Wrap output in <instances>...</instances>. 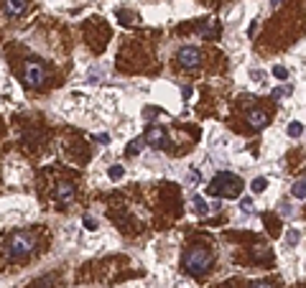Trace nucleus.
Here are the masks:
<instances>
[{
    "instance_id": "obj_19",
    "label": "nucleus",
    "mask_w": 306,
    "mask_h": 288,
    "mask_svg": "<svg viewBox=\"0 0 306 288\" xmlns=\"http://www.w3.org/2000/svg\"><path fill=\"white\" fill-rule=\"evenodd\" d=\"M253 255H255L258 260H265V258H271V250H265V245H258V248L253 250Z\"/></svg>"
},
{
    "instance_id": "obj_6",
    "label": "nucleus",
    "mask_w": 306,
    "mask_h": 288,
    "mask_svg": "<svg viewBox=\"0 0 306 288\" xmlns=\"http://www.w3.org/2000/svg\"><path fill=\"white\" fill-rule=\"evenodd\" d=\"M145 143H148L150 148H156V151H166V148L171 146V140H169V135H166V130H164L161 125H148V130H145Z\"/></svg>"
},
{
    "instance_id": "obj_12",
    "label": "nucleus",
    "mask_w": 306,
    "mask_h": 288,
    "mask_svg": "<svg viewBox=\"0 0 306 288\" xmlns=\"http://www.w3.org/2000/svg\"><path fill=\"white\" fill-rule=\"evenodd\" d=\"M291 196H293V199H306V179H298V181L291 186Z\"/></svg>"
},
{
    "instance_id": "obj_16",
    "label": "nucleus",
    "mask_w": 306,
    "mask_h": 288,
    "mask_svg": "<svg viewBox=\"0 0 306 288\" xmlns=\"http://www.w3.org/2000/svg\"><path fill=\"white\" fill-rule=\"evenodd\" d=\"M107 176H110L112 181H120V179L125 176V169H123V166H110V169H107Z\"/></svg>"
},
{
    "instance_id": "obj_1",
    "label": "nucleus",
    "mask_w": 306,
    "mask_h": 288,
    "mask_svg": "<svg viewBox=\"0 0 306 288\" xmlns=\"http://www.w3.org/2000/svg\"><path fill=\"white\" fill-rule=\"evenodd\" d=\"M245 189V181L238 176V174H230V171H219L209 186H207V194L209 196H217V199H238Z\"/></svg>"
},
{
    "instance_id": "obj_3",
    "label": "nucleus",
    "mask_w": 306,
    "mask_h": 288,
    "mask_svg": "<svg viewBox=\"0 0 306 288\" xmlns=\"http://www.w3.org/2000/svg\"><path fill=\"white\" fill-rule=\"evenodd\" d=\"M36 250V237L31 232H13L6 242V258L8 260H21Z\"/></svg>"
},
{
    "instance_id": "obj_7",
    "label": "nucleus",
    "mask_w": 306,
    "mask_h": 288,
    "mask_svg": "<svg viewBox=\"0 0 306 288\" xmlns=\"http://www.w3.org/2000/svg\"><path fill=\"white\" fill-rule=\"evenodd\" d=\"M74 186L71 184H59L56 189H54V199H56V204H59V209H66L69 204L74 201Z\"/></svg>"
},
{
    "instance_id": "obj_2",
    "label": "nucleus",
    "mask_w": 306,
    "mask_h": 288,
    "mask_svg": "<svg viewBox=\"0 0 306 288\" xmlns=\"http://www.w3.org/2000/svg\"><path fill=\"white\" fill-rule=\"evenodd\" d=\"M212 265V253L204 248V245H194V248H189L181 258V268L184 273L189 275H204Z\"/></svg>"
},
{
    "instance_id": "obj_15",
    "label": "nucleus",
    "mask_w": 306,
    "mask_h": 288,
    "mask_svg": "<svg viewBox=\"0 0 306 288\" xmlns=\"http://www.w3.org/2000/svg\"><path fill=\"white\" fill-rule=\"evenodd\" d=\"M265 186H268V179H265V176H258V179H253L250 191H253V194H263V191H265Z\"/></svg>"
},
{
    "instance_id": "obj_29",
    "label": "nucleus",
    "mask_w": 306,
    "mask_h": 288,
    "mask_svg": "<svg viewBox=\"0 0 306 288\" xmlns=\"http://www.w3.org/2000/svg\"><path fill=\"white\" fill-rule=\"evenodd\" d=\"M181 97L189 100V97H191V87H184V90H181Z\"/></svg>"
},
{
    "instance_id": "obj_14",
    "label": "nucleus",
    "mask_w": 306,
    "mask_h": 288,
    "mask_svg": "<svg viewBox=\"0 0 306 288\" xmlns=\"http://www.w3.org/2000/svg\"><path fill=\"white\" fill-rule=\"evenodd\" d=\"M143 143H145V138H135V140H130L128 148H125V156H138V153L143 151Z\"/></svg>"
},
{
    "instance_id": "obj_17",
    "label": "nucleus",
    "mask_w": 306,
    "mask_h": 288,
    "mask_svg": "<svg viewBox=\"0 0 306 288\" xmlns=\"http://www.w3.org/2000/svg\"><path fill=\"white\" fill-rule=\"evenodd\" d=\"M253 209H255V207H253V199H250V196H243V199H240V212H243V214H253Z\"/></svg>"
},
{
    "instance_id": "obj_5",
    "label": "nucleus",
    "mask_w": 306,
    "mask_h": 288,
    "mask_svg": "<svg viewBox=\"0 0 306 288\" xmlns=\"http://www.w3.org/2000/svg\"><path fill=\"white\" fill-rule=\"evenodd\" d=\"M202 59H204V54H202V49L194 46V44L181 46L179 54H176V61H179L184 69H199V66H202Z\"/></svg>"
},
{
    "instance_id": "obj_21",
    "label": "nucleus",
    "mask_w": 306,
    "mask_h": 288,
    "mask_svg": "<svg viewBox=\"0 0 306 288\" xmlns=\"http://www.w3.org/2000/svg\"><path fill=\"white\" fill-rule=\"evenodd\" d=\"M271 95H273V100H281V97L291 95V87H288V85H286V87H276V90H273Z\"/></svg>"
},
{
    "instance_id": "obj_28",
    "label": "nucleus",
    "mask_w": 306,
    "mask_h": 288,
    "mask_svg": "<svg viewBox=\"0 0 306 288\" xmlns=\"http://www.w3.org/2000/svg\"><path fill=\"white\" fill-rule=\"evenodd\" d=\"M250 77H253V79H255V82H263V77H265V74H263V71H253V74H250Z\"/></svg>"
},
{
    "instance_id": "obj_27",
    "label": "nucleus",
    "mask_w": 306,
    "mask_h": 288,
    "mask_svg": "<svg viewBox=\"0 0 306 288\" xmlns=\"http://www.w3.org/2000/svg\"><path fill=\"white\" fill-rule=\"evenodd\" d=\"M250 288H273V285H271V283H263V280H260V283H253Z\"/></svg>"
},
{
    "instance_id": "obj_23",
    "label": "nucleus",
    "mask_w": 306,
    "mask_h": 288,
    "mask_svg": "<svg viewBox=\"0 0 306 288\" xmlns=\"http://www.w3.org/2000/svg\"><path fill=\"white\" fill-rule=\"evenodd\" d=\"M186 181H189V184H199V181H202V174H199V171H189Z\"/></svg>"
},
{
    "instance_id": "obj_26",
    "label": "nucleus",
    "mask_w": 306,
    "mask_h": 288,
    "mask_svg": "<svg viewBox=\"0 0 306 288\" xmlns=\"http://www.w3.org/2000/svg\"><path fill=\"white\" fill-rule=\"evenodd\" d=\"M92 138H95V140H100V143H110V138H107L105 133H100V135H92Z\"/></svg>"
},
{
    "instance_id": "obj_24",
    "label": "nucleus",
    "mask_w": 306,
    "mask_h": 288,
    "mask_svg": "<svg viewBox=\"0 0 306 288\" xmlns=\"http://www.w3.org/2000/svg\"><path fill=\"white\" fill-rule=\"evenodd\" d=\"M281 214H283V217H291V214H293V207H291L288 201H283V204H281Z\"/></svg>"
},
{
    "instance_id": "obj_8",
    "label": "nucleus",
    "mask_w": 306,
    "mask_h": 288,
    "mask_svg": "<svg viewBox=\"0 0 306 288\" xmlns=\"http://www.w3.org/2000/svg\"><path fill=\"white\" fill-rule=\"evenodd\" d=\"M248 122H250V128L263 130L268 122H271V117H268V112H263V110H250L248 112Z\"/></svg>"
},
{
    "instance_id": "obj_11",
    "label": "nucleus",
    "mask_w": 306,
    "mask_h": 288,
    "mask_svg": "<svg viewBox=\"0 0 306 288\" xmlns=\"http://www.w3.org/2000/svg\"><path fill=\"white\" fill-rule=\"evenodd\" d=\"M191 212H194V214H199V217H204V214L209 212L207 201H204L199 194H194V196H191Z\"/></svg>"
},
{
    "instance_id": "obj_30",
    "label": "nucleus",
    "mask_w": 306,
    "mask_h": 288,
    "mask_svg": "<svg viewBox=\"0 0 306 288\" xmlns=\"http://www.w3.org/2000/svg\"><path fill=\"white\" fill-rule=\"evenodd\" d=\"M281 3H283V0H271V6H273V8H278Z\"/></svg>"
},
{
    "instance_id": "obj_25",
    "label": "nucleus",
    "mask_w": 306,
    "mask_h": 288,
    "mask_svg": "<svg viewBox=\"0 0 306 288\" xmlns=\"http://www.w3.org/2000/svg\"><path fill=\"white\" fill-rule=\"evenodd\" d=\"M255 31H258V21H253V23H250V28H248V36H255Z\"/></svg>"
},
{
    "instance_id": "obj_18",
    "label": "nucleus",
    "mask_w": 306,
    "mask_h": 288,
    "mask_svg": "<svg viewBox=\"0 0 306 288\" xmlns=\"http://www.w3.org/2000/svg\"><path fill=\"white\" fill-rule=\"evenodd\" d=\"M298 240H301V232H298V230H288V235H286V242H288V248H293V245H298Z\"/></svg>"
},
{
    "instance_id": "obj_4",
    "label": "nucleus",
    "mask_w": 306,
    "mask_h": 288,
    "mask_svg": "<svg viewBox=\"0 0 306 288\" xmlns=\"http://www.w3.org/2000/svg\"><path fill=\"white\" fill-rule=\"evenodd\" d=\"M23 82L28 87H33V90H41L46 82H49V69H46V64L41 61V59H28L26 64H23Z\"/></svg>"
},
{
    "instance_id": "obj_20",
    "label": "nucleus",
    "mask_w": 306,
    "mask_h": 288,
    "mask_svg": "<svg viewBox=\"0 0 306 288\" xmlns=\"http://www.w3.org/2000/svg\"><path fill=\"white\" fill-rule=\"evenodd\" d=\"M273 77H276V79H288V69L281 66V64H276V66H273Z\"/></svg>"
},
{
    "instance_id": "obj_9",
    "label": "nucleus",
    "mask_w": 306,
    "mask_h": 288,
    "mask_svg": "<svg viewBox=\"0 0 306 288\" xmlns=\"http://www.w3.org/2000/svg\"><path fill=\"white\" fill-rule=\"evenodd\" d=\"M219 33H222V26H219V21H209L204 28H199V36H202V38H207V41H212V38H219Z\"/></svg>"
},
{
    "instance_id": "obj_22",
    "label": "nucleus",
    "mask_w": 306,
    "mask_h": 288,
    "mask_svg": "<svg viewBox=\"0 0 306 288\" xmlns=\"http://www.w3.org/2000/svg\"><path fill=\"white\" fill-rule=\"evenodd\" d=\"M82 225H85V230H90V232H95V230H97V220H95V217H85V220H82Z\"/></svg>"
},
{
    "instance_id": "obj_10",
    "label": "nucleus",
    "mask_w": 306,
    "mask_h": 288,
    "mask_svg": "<svg viewBox=\"0 0 306 288\" xmlns=\"http://www.w3.org/2000/svg\"><path fill=\"white\" fill-rule=\"evenodd\" d=\"M23 11H26V0H6V13H8L11 18L21 16Z\"/></svg>"
},
{
    "instance_id": "obj_13",
    "label": "nucleus",
    "mask_w": 306,
    "mask_h": 288,
    "mask_svg": "<svg viewBox=\"0 0 306 288\" xmlns=\"http://www.w3.org/2000/svg\"><path fill=\"white\" fill-rule=\"evenodd\" d=\"M288 138H301L303 135V122H298V120H291L288 122Z\"/></svg>"
}]
</instances>
